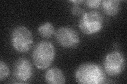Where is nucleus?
<instances>
[{
	"mask_svg": "<svg viewBox=\"0 0 127 84\" xmlns=\"http://www.w3.org/2000/svg\"><path fill=\"white\" fill-rule=\"evenodd\" d=\"M103 67L105 73L112 77L120 75L126 67L124 55L118 51H113L107 54L103 61Z\"/></svg>",
	"mask_w": 127,
	"mask_h": 84,
	"instance_id": "5",
	"label": "nucleus"
},
{
	"mask_svg": "<svg viewBox=\"0 0 127 84\" xmlns=\"http://www.w3.org/2000/svg\"><path fill=\"white\" fill-rule=\"evenodd\" d=\"M101 0H87L85 1L86 6L91 9H97L101 5Z\"/></svg>",
	"mask_w": 127,
	"mask_h": 84,
	"instance_id": "12",
	"label": "nucleus"
},
{
	"mask_svg": "<svg viewBox=\"0 0 127 84\" xmlns=\"http://www.w3.org/2000/svg\"><path fill=\"white\" fill-rule=\"evenodd\" d=\"M69 2L74 3V5H78L79 4L83 3L84 1H83V0H76H76H74V1H73L72 0V1H70Z\"/></svg>",
	"mask_w": 127,
	"mask_h": 84,
	"instance_id": "14",
	"label": "nucleus"
},
{
	"mask_svg": "<svg viewBox=\"0 0 127 84\" xmlns=\"http://www.w3.org/2000/svg\"><path fill=\"white\" fill-rule=\"evenodd\" d=\"M85 12L84 10L78 5H74L71 9V13L75 16H82Z\"/></svg>",
	"mask_w": 127,
	"mask_h": 84,
	"instance_id": "13",
	"label": "nucleus"
},
{
	"mask_svg": "<svg viewBox=\"0 0 127 84\" xmlns=\"http://www.w3.org/2000/svg\"><path fill=\"white\" fill-rule=\"evenodd\" d=\"M75 78L81 84H101L106 81L105 73L101 66L92 62L79 65L75 72Z\"/></svg>",
	"mask_w": 127,
	"mask_h": 84,
	"instance_id": "1",
	"label": "nucleus"
},
{
	"mask_svg": "<svg viewBox=\"0 0 127 84\" xmlns=\"http://www.w3.org/2000/svg\"><path fill=\"white\" fill-rule=\"evenodd\" d=\"M47 83L50 84H62L66 83V78L62 70L57 67H53L48 70L45 75Z\"/></svg>",
	"mask_w": 127,
	"mask_h": 84,
	"instance_id": "8",
	"label": "nucleus"
},
{
	"mask_svg": "<svg viewBox=\"0 0 127 84\" xmlns=\"http://www.w3.org/2000/svg\"><path fill=\"white\" fill-rule=\"evenodd\" d=\"M104 19L102 14L97 11L85 12L79 21V27L86 35L98 33L102 29Z\"/></svg>",
	"mask_w": 127,
	"mask_h": 84,
	"instance_id": "4",
	"label": "nucleus"
},
{
	"mask_svg": "<svg viewBox=\"0 0 127 84\" xmlns=\"http://www.w3.org/2000/svg\"><path fill=\"white\" fill-rule=\"evenodd\" d=\"M55 55L56 50L53 44L43 41L35 45L32 53V59L35 66L43 70L51 65L54 61Z\"/></svg>",
	"mask_w": 127,
	"mask_h": 84,
	"instance_id": "2",
	"label": "nucleus"
},
{
	"mask_svg": "<svg viewBox=\"0 0 127 84\" xmlns=\"http://www.w3.org/2000/svg\"><path fill=\"white\" fill-rule=\"evenodd\" d=\"M33 67L31 63L26 58H20L15 62L13 68L14 78L20 83H25L32 77Z\"/></svg>",
	"mask_w": 127,
	"mask_h": 84,
	"instance_id": "7",
	"label": "nucleus"
},
{
	"mask_svg": "<svg viewBox=\"0 0 127 84\" xmlns=\"http://www.w3.org/2000/svg\"><path fill=\"white\" fill-rule=\"evenodd\" d=\"M12 46L19 53L28 51L33 44V36L30 31L24 26H18L11 33Z\"/></svg>",
	"mask_w": 127,
	"mask_h": 84,
	"instance_id": "3",
	"label": "nucleus"
},
{
	"mask_svg": "<svg viewBox=\"0 0 127 84\" xmlns=\"http://www.w3.org/2000/svg\"><path fill=\"white\" fill-rule=\"evenodd\" d=\"M101 5L105 14L109 16L117 15L120 10V1L118 0H104Z\"/></svg>",
	"mask_w": 127,
	"mask_h": 84,
	"instance_id": "9",
	"label": "nucleus"
},
{
	"mask_svg": "<svg viewBox=\"0 0 127 84\" xmlns=\"http://www.w3.org/2000/svg\"><path fill=\"white\" fill-rule=\"evenodd\" d=\"M55 34L56 39L58 44L66 49H73L77 47L80 42L78 33L72 28L60 27Z\"/></svg>",
	"mask_w": 127,
	"mask_h": 84,
	"instance_id": "6",
	"label": "nucleus"
},
{
	"mask_svg": "<svg viewBox=\"0 0 127 84\" xmlns=\"http://www.w3.org/2000/svg\"><path fill=\"white\" fill-rule=\"evenodd\" d=\"M10 75V69L6 64L2 61L0 62V81H4Z\"/></svg>",
	"mask_w": 127,
	"mask_h": 84,
	"instance_id": "11",
	"label": "nucleus"
},
{
	"mask_svg": "<svg viewBox=\"0 0 127 84\" xmlns=\"http://www.w3.org/2000/svg\"><path fill=\"white\" fill-rule=\"evenodd\" d=\"M38 31L39 34L44 38H50L55 33V27L50 22L42 24L39 27Z\"/></svg>",
	"mask_w": 127,
	"mask_h": 84,
	"instance_id": "10",
	"label": "nucleus"
}]
</instances>
